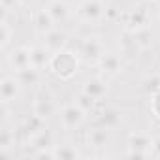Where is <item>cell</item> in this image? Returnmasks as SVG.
Returning a JSON list of instances; mask_svg holds the SVG:
<instances>
[{
    "label": "cell",
    "mask_w": 160,
    "mask_h": 160,
    "mask_svg": "<svg viewBox=\"0 0 160 160\" xmlns=\"http://www.w3.org/2000/svg\"><path fill=\"white\" fill-rule=\"evenodd\" d=\"M81 57H79L77 51H72V49H64V51H58L51 57V62H49V73H53L57 79L60 81H70V79L75 77V73L79 72V66H81Z\"/></svg>",
    "instance_id": "obj_1"
},
{
    "label": "cell",
    "mask_w": 160,
    "mask_h": 160,
    "mask_svg": "<svg viewBox=\"0 0 160 160\" xmlns=\"http://www.w3.org/2000/svg\"><path fill=\"white\" fill-rule=\"evenodd\" d=\"M73 17L85 27H102L108 23V4L104 0H79Z\"/></svg>",
    "instance_id": "obj_2"
},
{
    "label": "cell",
    "mask_w": 160,
    "mask_h": 160,
    "mask_svg": "<svg viewBox=\"0 0 160 160\" xmlns=\"http://www.w3.org/2000/svg\"><path fill=\"white\" fill-rule=\"evenodd\" d=\"M79 57H81L83 62L87 64H98V60L108 53V47H106V42L96 36V34H89L85 38H81V43H79V49H77Z\"/></svg>",
    "instance_id": "obj_3"
},
{
    "label": "cell",
    "mask_w": 160,
    "mask_h": 160,
    "mask_svg": "<svg viewBox=\"0 0 160 160\" xmlns=\"http://www.w3.org/2000/svg\"><path fill=\"white\" fill-rule=\"evenodd\" d=\"M152 141L147 132H132L128 136V151L126 156L130 158H149L152 156Z\"/></svg>",
    "instance_id": "obj_4"
},
{
    "label": "cell",
    "mask_w": 160,
    "mask_h": 160,
    "mask_svg": "<svg viewBox=\"0 0 160 160\" xmlns=\"http://www.w3.org/2000/svg\"><path fill=\"white\" fill-rule=\"evenodd\" d=\"M85 119H87V113L75 102L64 104L62 108H58V121H60V126L64 130H77L85 122Z\"/></svg>",
    "instance_id": "obj_5"
},
{
    "label": "cell",
    "mask_w": 160,
    "mask_h": 160,
    "mask_svg": "<svg viewBox=\"0 0 160 160\" xmlns=\"http://www.w3.org/2000/svg\"><path fill=\"white\" fill-rule=\"evenodd\" d=\"M100 75H104L106 79L109 77H117L122 68H124V57L119 53V51H108L96 64Z\"/></svg>",
    "instance_id": "obj_6"
},
{
    "label": "cell",
    "mask_w": 160,
    "mask_h": 160,
    "mask_svg": "<svg viewBox=\"0 0 160 160\" xmlns=\"http://www.w3.org/2000/svg\"><path fill=\"white\" fill-rule=\"evenodd\" d=\"M122 27L128 32H136L143 27H151V13L147 8L143 6H136L132 10H128L122 17Z\"/></svg>",
    "instance_id": "obj_7"
},
{
    "label": "cell",
    "mask_w": 160,
    "mask_h": 160,
    "mask_svg": "<svg viewBox=\"0 0 160 160\" xmlns=\"http://www.w3.org/2000/svg\"><path fill=\"white\" fill-rule=\"evenodd\" d=\"M6 62L12 73H17L28 66H32L30 62V45H17L13 49L6 51Z\"/></svg>",
    "instance_id": "obj_8"
},
{
    "label": "cell",
    "mask_w": 160,
    "mask_h": 160,
    "mask_svg": "<svg viewBox=\"0 0 160 160\" xmlns=\"http://www.w3.org/2000/svg\"><path fill=\"white\" fill-rule=\"evenodd\" d=\"M21 91H23V85L19 83L15 73L8 72L2 75V81H0V98H2V104L15 102V98H19Z\"/></svg>",
    "instance_id": "obj_9"
},
{
    "label": "cell",
    "mask_w": 160,
    "mask_h": 160,
    "mask_svg": "<svg viewBox=\"0 0 160 160\" xmlns=\"http://www.w3.org/2000/svg\"><path fill=\"white\" fill-rule=\"evenodd\" d=\"M32 111L43 119H49L51 115L58 113V108H57V102H55V96L47 91H42L40 94H36L34 102H32Z\"/></svg>",
    "instance_id": "obj_10"
},
{
    "label": "cell",
    "mask_w": 160,
    "mask_h": 160,
    "mask_svg": "<svg viewBox=\"0 0 160 160\" xmlns=\"http://www.w3.org/2000/svg\"><path fill=\"white\" fill-rule=\"evenodd\" d=\"M81 91H83L85 94L92 96L94 100L102 102V100L106 98L108 91H109V85H108V79H106L104 75H92V77L85 79V83H83Z\"/></svg>",
    "instance_id": "obj_11"
},
{
    "label": "cell",
    "mask_w": 160,
    "mask_h": 160,
    "mask_svg": "<svg viewBox=\"0 0 160 160\" xmlns=\"http://www.w3.org/2000/svg\"><path fill=\"white\" fill-rule=\"evenodd\" d=\"M55 27H57V23L53 21V17H51V13L47 12L45 6L34 10V13H32V28H34V32H36L40 38H43V36H45L47 32H51Z\"/></svg>",
    "instance_id": "obj_12"
},
{
    "label": "cell",
    "mask_w": 160,
    "mask_h": 160,
    "mask_svg": "<svg viewBox=\"0 0 160 160\" xmlns=\"http://www.w3.org/2000/svg\"><path fill=\"white\" fill-rule=\"evenodd\" d=\"M68 34H66V30L64 28H58V27H55L51 32H47L43 38H42V43L55 55V53H58V51H64V49H68Z\"/></svg>",
    "instance_id": "obj_13"
},
{
    "label": "cell",
    "mask_w": 160,
    "mask_h": 160,
    "mask_svg": "<svg viewBox=\"0 0 160 160\" xmlns=\"http://www.w3.org/2000/svg\"><path fill=\"white\" fill-rule=\"evenodd\" d=\"M45 8L51 13L53 21L57 23V27L58 25L62 27L72 19V6L68 4V0H49L45 4Z\"/></svg>",
    "instance_id": "obj_14"
},
{
    "label": "cell",
    "mask_w": 160,
    "mask_h": 160,
    "mask_svg": "<svg viewBox=\"0 0 160 160\" xmlns=\"http://www.w3.org/2000/svg\"><path fill=\"white\" fill-rule=\"evenodd\" d=\"M109 132L106 126L102 124H94L91 128L85 130V145L92 147V149H104L109 143Z\"/></svg>",
    "instance_id": "obj_15"
},
{
    "label": "cell",
    "mask_w": 160,
    "mask_h": 160,
    "mask_svg": "<svg viewBox=\"0 0 160 160\" xmlns=\"http://www.w3.org/2000/svg\"><path fill=\"white\" fill-rule=\"evenodd\" d=\"M51 57H53V53H51L43 43H34V45H30V62H32L34 68H38V70H42V72H47V70H49Z\"/></svg>",
    "instance_id": "obj_16"
},
{
    "label": "cell",
    "mask_w": 160,
    "mask_h": 160,
    "mask_svg": "<svg viewBox=\"0 0 160 160\" xmlns=\"http://www.w3.org/2000/svg\"><path fill=\"white\" fill-rule=\"evenodd\" d=\"M15 77L19 79V83L23 85V89H34V87L42 85V81H43V72L38 70V68H34V66H28V68L17 72Z\"/></svg>",
    "instance_id": "obj_17"
},
{
    "label": "cell",
    "mask_w": 160,
    "mask_h": 160,
    "mask_svg": "<svg viewBox=\"0 0 160 160\" xmlns=\"http://www.w3.org/2000/svg\"><path fill=\"white\" fill-rule=\"evenodd\" d=\"M96 119H98V124L106 126L108 130H115L122 122V111L115 109V108H106L96 113Z\"/></svg>",
    "instance_id": "obj_18"
},
{
    "label": "cell",
    "mask_w": 160,
    "mask_h": 160,
    "mask_svg": "<svg viewBox=\"0 0 160 160\" xmlns=\"http://www.w3.org/2000/svg\"><path fill=\"white\" fill-rule=\"evenodd\" d=\"M45 121L47 119H43V117H40V115H36L34 111L30 113V117L25 121V124L21 126V130H25L27 132V136H28V139L30 138H34L36 134H40L42 130H45Z\"/></svg>",
    "instance_id": "obj_19"
},
{
    "label": "cell",
    "mask_w": 160,
    "mask_h": 160,
    "mask_svg": "<svg viewBox=\"0 0 160 160\" xmlns=\"http://www.w3.org/2000/svg\"><path fill=\"white\" fill-rule=\"evenodd\" d=\"M73 102H75L79 108H81V109H83L87 115H96V113L100 111V102H98V100H94L92 96L85 94L83 91L79 92L75 98H73Z\"/></svg>",
    "instance_id": "obj_20"
},
{
    "label": "cell",
    "mask_w": 160,
    "mask_h": 160,
    "mask_svg": "<svg viewBox=\"0 0 160 160\" xmlns=\"http://www.w3.org/2000/svg\"><path fill=\"white\" fill-rule=\"evenodd\" d=\"M132 36H134V42H136V45H138V49H139V51H147V49H151V47H152L154 34H152L151 27H143V28H139V30L132 32Z\"/></svg>",
    "instance_id": "obj_21"
},
{
    "label": "cell",
    "mask_w": 160,
    "mask_h": 160,
    "mask_svg": "<svg viewBox=\"0 0 160 160\" xmlns=\"http://www.w3.org/2000/svg\"><path fill=\"white\" fill-rule=\"evenodd\" d=\"M0 30H2V36H0V47H2V51L6 53L15 38V30L12 28L10 21H8V15L2 17V23H0Z\"/></svg>",
    "instance_id": "obj_22"
},
{
    "label": "cell",
    "mask_w": 160,
    "mask_h": 160,
    "mask_svg": "<svg viewBox=\"0 0 160 160\" xmlns=\"http://www.w3.org/2000/svg\"><path fill=\"white\" fill-rule=\"evenodd\" d=\"M28 143L34 145L36 149H53V147H55V143H53V136H51V132H49L47 128L42 130L40 134H36L34 138H30Z\"/></svg>",
    "instance_id": "obj_23"
},
{
    "label": "cell",
    "mask_w": 160,
    "mask_h": 160,
    "mask_svg": "<svg viewBox=\"0 0 160 160\" xmlns=\"http://www.w3.org/2000/svg\"><path fill=\"white\" fill-rule=\"evenodd\" d=\"M12 147H15V132H12L8 128V122H4L2 136H0V152L6 156V154H10Z\"/></svg>",
    "instance_id": "obj_24"
},
{
    "label": "cell",
    "mask_w": 160,
    "mask_h": 160,
    "mask_svg": "<svg viewBox=\"0 0 160 160\" xmlns=\"http://www.w3.org/2000/svg\"><path fill=\"white\" fill-rule=\"evenodd\" d=\"M141 91L147 94V96H152L154 92L160 91V73H151L143 79L141 83Z\"/></svg>",
    "instance_id": "obj_25"
},
{
    "label": "cell",
    "mask_w": 160,
    "mask_h": 160,
    "mask_svg": "<svg viewBox=\"0 0 160 160\" xmlns=\"http://www.w3.org/2000/svg\"><path fill=\"white\" fill-rule=\"evenodd\" d=\"M53 151H55V158H68V160H72V158L79 156V151L73 145H55Z\"/></svg>",
    "instance_id": "obj_26"
},
{
    "label": "cell",
    "mask_w": 160,
    "mask_h": 160,
    "mask_svg": "<svg viewBox=\"0 0 160 160\" xmlns=\"http://www.w3.org/2000/svg\"><path fill=\"white\" fill-rule=\"evenodd\" d=\"M151 111L156 119H160V91L151 96Z\"/></svg>",
    "instance_id": "obj_27"
},
{
    "label": "cell",
    "mask_w": 160,
    "mask_h": 160,
    "mask_svg": "<svg viewBox=\"0 0 160 160\" xmlns=\"http://www.w3.org/2000/svg\"><path fill=\"white\" fill-rule=\"evenodd\" d=\"M0 4H2V12H4V15H8V13H12L13 10L21 8L17 0H0Z\"/></svg>",
    "instance_id": "obj_28"
},
{
    "label": "cell",
    "mask_w": 160,
    "mask_h": 160,
    "mask_svg": "<svg viewBox=\"0 0 160 160\" xmlns=\"http://www.w3.org/2000/svg\"><path fill=\"white\" fill-rule=\"evenodd\" d=\"M152 156L160 158V136L154 138V141H152Z\"/></svg>",
    "instance_id": "obj_29"
},
{
    "label": "cell",
    "mask_w": 160,
    "mask_h": 160,
    "mask_svg": "<svg viewBox=\"0 0 160 160\" xmlns=\"http://www.w3.org/2000/svg\"><path fill=\"white\" fill-rule=\"evenodd\" d=\"M17 2H19L21 8H30V6L36 4V0H17Z\"/></svg>",
    "instance_id": "obj_30"
},
{
    "label": "cell",
    "mask_w": 160,
    "mask_h": 160,
    "mask_svg": "<svg viewBox=\"0 0 160 160\" xmlns=\"http://www.w3.org/2000/svg\"><path fill=\"white\" fill-rule=\"evenodd\" d=\"M152 4H154V6H156L158 10H160V0H152Z\"/></svg>",
    "instance_id": "obj_31"
},
{
    "label": "cell",
    "mask_w": 160,
    "mask_h": 160,
    "mask_svg": "<svg viewBox=\"0 0 160 160\" xmlns=\"http://www.w3.org/2000/svg\"><path fill=\"white\" fill-rule=\"evenodd\" d=\"M158 21H160V13H158Z\"/></svg>",
    "instance_id": "obj_32"
}]
</instances>
